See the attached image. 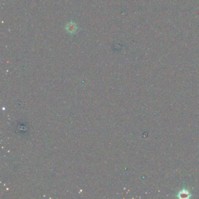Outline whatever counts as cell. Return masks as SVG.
Instances as JSON below:
<instances>
[{"label": "cell", "instance_id": "7a4b0ae2", "mask_svg": "<svg viewBox=\"0 0 199 199\" xmlns=\"http://www.w3.org/2000/svg\"><path fill=\"white\" fill-rule=\"evenodd\" d=\"M178 196H179V198L180 197L184 198H184H188V197H189L190 194H189V192L186 191V190H182L181 192H180Z\"/></svg>", "mask_w": 199, "mask_h": 199}, {"label": "cell", "instance_id": "6da1fadb", "mask_svg": "<svg viewBox=\"0 0 199 199\" xmlns=\"http://www.w3.org/2000/svg\"><path fill=\"white\" fill-rule=\"evenodd\" d=\"M77 26L74 23H70L66 26V29L70 33H74L77 30Z\"/></svg>", "mask_w": 199, "mask_h": 199}]
</instances>
